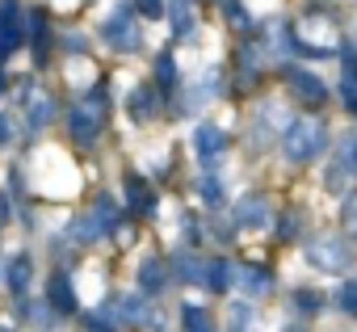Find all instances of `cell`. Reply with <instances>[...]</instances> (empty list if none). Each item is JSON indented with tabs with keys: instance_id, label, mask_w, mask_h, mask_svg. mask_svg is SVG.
Returning a JSON list of instances; mask_svg holds the SVG:
<instances>
[{
	"instance_id": "7c38bea8",
	"label": "cell",
	"mask_w": 357,
	"mask_h": 332,
	"mask_svg": "<svg viewBox=\"0 0 357 332\" xmlns=\"http://www.w3.org/2000/svg\"><path fill=\"white\" fill-rule=\"evenodd\" d=\"M26 110H30V126H34V130H43V126L51 122V114H55V101H51L47 93H30Z\"/></svg>"
},
{
	"instance_id": "277c9868",
	"label": "cell",
	"mask_w": 357,
	"mask_h": 332,
	"mask_svg": "<svg viewBox=\"0 0 357 332\" xmlns=\"http://www.w3.org/2000/svg\"><path fill=\"white\" fill-rule=\"evenodd\" d=\"M97 130H101V93H93L84 105H76V110H72V139L93 143V139H97Z\"/></svg>"
},
{
	"instance_id": "2e32d148",
	"label": "cell",
	"mask_w": 357,
	"mask_h": 332,
	"mask_svg": "<svg viewBox=\"0 0 357 332\" xmlns=\"http://www.w3.org/2000/svg\"><path fill=\"white\" fill-rule=\"evenodd\" d=\"M130 114H135L139 122H147V118L155 114V93H151V89H135V105H130Z\"/></svg>"
},
{
	"instance_id": "e0dca14e",
	"label": "cell",
	"mask_w": 357,
	"mask_h": 332,
	"mask_svg": "<svg viewBox=\"0 0 357 332\" xmlns=\"http://www.w3.org/2000/svg\"><path fill=\"white\" fill-rule=\"evenodd\" d=\"M9 286L13 290H26L30 286V257H13L9 261Z\"/></svg>"
},
{
	"instance_id": "5bb4252c",
	"label": "cell",
	"mask_w": 357,
	"mask_h": 332,
	"mask_svg": "<svg viewBox=\"0 0 357 332\" xmlns=\"http://www.w3.org/2000/svg\"><path fill=\"white\" fill-rule=\"evenodd\" d=\"M231 282H236V273H231L227 261H211V265H206V286H211V290H227Z\"/></svg>"
},
{
	"instance_id": "4316f807",
	"label": "cell",
	"mask_w": 357,
	"mask_h": 332,
	"mask_svg": "<svg viewBox=\"0 0 357 332\" xmlns=\"http://www.w3.org/2000/svg\"><path fill=\"white\" fill-rule=\"evenodd\" d=\"M202 194H206V202H211V206H219V202H223V186H219L215 177H206V181H202Z\"/></svg>"
},
{
	"instance_id": "52a82bcc",
	"label": "cell",
	"mask_w": 357,
	"mask_h": 332,
	"mask_svg": "<svg viewBox=\"0 0 357 332\" xmlns=\"http://www.w3.org/2000/svg\"><path fill=\"white\" fill-rule=\"evenodd\" d=\"M22 43H26V34H22V13H17V5H0V55L17 51Z\"/></svg>"
},
{
	"instance_id": "8992f818",
	"label": "cell",
	"mask_w": 357,
	"mask_h": 332,
	"mask_svg": "<svg viewBox=\"0 0 357 332\" xmlns=\"http://www.w3.org/2000/svg\"><path fill=\"white\" fill-rule=\"evenodd\" d=\"M105 43H109L114 51H122V55L139 51V30H135V22H130V17H109V22H105Z\"/></svg>"
},
{
	"instance_id": "8fae6325",
	"label": "cell",
	"mask_w": 357,
	"mask_h": 332,
	"mask_svg": "<svg viewBox=\"0 0 357 332\" xmlns=\"http://www.w3.org/2000/svg\"><path fill=\"white\" fill-rule=\"evenodd\" d=\"M223 143H227V135H223L219 126H202V130H198V139H194V147H198V156H202V160H215V156L223 151Z\"/></svg>"
},
{
	"instance_id": "603a6c76",
	"label": "cell",
	"mask_w": 357,
	"mask_h": 332,
	"mask_svg": "<svg viewBox=\"0 0 357 332\" xmlns=\"http://www.w3.org/2000/svg\"><path fill=\"white\" fill-rule=\"evenodd\" d=\"M340 311H344V315H357V282L340 286Z\"/></svg>"
},
{
	"instance_id": "30bf717a",
	"label": "cell",
	"mask_w": 357,
	"mask_h": 332,
	"mask_svg": "<svg viewBox=\"0 0 357 332\" xmlns=\"http://www.w3.org/2000/svg\"><path fill=\"white\" fill-rule=\"evenodd\" d=\"M236 223H240V227H269V206H265V198H244V202H236Z\"/></svg>"
},
{
	"instance_id": "4fadbf2b",
	"label": "cell",
	"mask_w": 357,
	"mask_h": 332,
	"mask_svg": "<svg viewBox=\"0 0 357 332\" xmlns=\"http://www.w3.org/2000/svg\"><path fill=\"white\" fill-rule=\"evenodd\" d=\"M164 282H168L164 265H160V261H143V269H139V286L155 294V290H164Z\"/></svg>"
},
{
	"instance_id": "9c48e42d",
	"label": "cell",
	"mask_w": 357,
	"mask_h": 332,
	"mask_svg": "<svg viewBox=\"0 0 357 332\" xmlns=\"http://www.w3.org/2000/svg\"><path fill=\"white\" fill-rule=\"evenodd\" d=\"M114 315L126 319V324H151V319H155L151 307H147L139 294H118V299H114Z\"/></svg>"
},
{
	"instance_id": "f1b7e54d",
	"label": "cell",
	"mask_w": 357,
	"mask_h": 332,
	"mask_svg": "<svg viewBox=\"0 0 357 332\" xmlns=\"http://www.w3.org/2000/svg\"><path fill=\"white\" fill-rule=\"evenodd\" d=\"M9 139V118H0V143Z\"/></svg>"
},
{
	"instance_id": "484cf974",
	"label": "cell",
	"mask_w": 357,
	"mask_h": 332,
	"mask_svg": "<svg viewBox=\"0 0 357 332\" xmlns=\"http://www.w3.org/2000/svg\"><path fill=\"white\" fill-rule=\"evenodd\" d=\"M155 72H160V80H164V84H172V80H176V63H172V55H160Z\"/></svg>"
},
{
	"instance_id": "ffe728a7",
	"label": "cell",
	"mask_w": 357,
	"mask_h": 332,
	"mask_svg": "<svg viewBox=\"0 0 357 332\" xmlns=\"http://www.w3.org/2000/svg\"><path fill=\"white\" fill-rule=\"evenodd\" d=\"M202 269H206V265H202L198 257H190V252H185V257H176V273H181L185 282H206Z\"/></svg>"
},
{
	"instance_id": "6da1fadb",
	"label": "cell",
	"mask_w": 357,
	"mask_h": 332,
	"mask_svg": "<svg viewBox=\"0 0 357 332\" xmlns=\"http://www.w3.org/2000/svg\"><path fill=\"white\" fill-rule=\"evenodd\" d=\"M282 147H286V160L307 164V160H315L319 147H324V126H319L315 118H294V122L286 126V135H282Z\"/></svg>"
},
{
	"instance_id": "7402d4cb",
	"label": "cell",
	"mask_w": 357,
	"mask_h": 332,
	"mask_svg": "<svg viewBox=\"0 0 357 332\" xmlns=\"http://www.w3.org/2000/svg\"><path fill=\"white\" fill-rule=\"evenodd\" d=\"M51 299H55V307H59V311H68V307L76 303V299H72V286H68V278H63V273L51 282Z\"/></svg>"
},
{
	"instance_id": "3957f363",
	"label": "cell",
	"mask_w": 357,
	"mask_h": 332,
	"mask_svg": "<svg viewBox=\"0 0 357 332\" xmlns=\"http://www.w3.org/2000/svg\"><path fill=\"white\" fill-rule=\"evenodd\" d=\"M286 89H290L294 101H303V105H324V101H328L324 80H319L315 72H307V68H290V72H286Z\"/></svg>"
},
{
	"instance_id": "d4e9b609",
	"label": "cell",
	"mask_w": 357,
	"mask_h": 332,
	"mask_svg": "<svg viewBox=\"0 0 357 332\" xmlns=\"http://www.w3.org/2000/svg\"><path fill=\"white\" fill-rule=\"evenodd\" d=\"M135 9L143 17H164V0H135Z\"/></svg>"
},
{
	"instance_id": "9a60e30c",
	"label": "cell",
	"mask_w": 357,
	"mask_h": 332,
	"mask_svg": "<svg viewBox=\"0 0 357 332\" xmlns=\"http://www.w3.org/2000/svg\"><path fill=\"white\" fill-rule=\"evenodd\" d=\"M336 151H340V169L357 173V130H344L340 143H336Z\"/></svg>"
},
{
	"instance_id": "f546056e",
	"label": "cell",
	"mask_w": 357,
	"mask_h": 332,
	"mask_svg": "<svg viewBox=\"0 0 357 332\" xmlns=\"http://www.w3.org/2000/svg\"><path fill=\"white\" fill-rule=\"evenodd\" d=\"M0 332H9V328H0Z\"/></svg>"
},
{
	"instance_id": "ac0fdd59",
	"label": "cell",
	"mask_w": 357,
	"mask_h": 332,
	"mask_svg": "<svg viewBox=\"0 0 357 332\" xmlns=\"http://www.w3.org/2000/svg\"><path fill=\"white\" fill-rule=\"evenodd\" d=\"M257 324V307L252 303H236L231 307V332H248Z\"/></svg>"
},
{
	"instance_id": "7a4b0ae2",
	"label": "cell",
	"mask_w": 357,
	"mask_h": 332,
	"mask_svg": "<svg viewBox=\"0 0 357 332\" xmlns=\"http://www.w3.org/2000/svg\"><path fill=\"white\" fill-rule=\"evenodd\" d=\"M307 261H311L315 269H324V273H340V269H349L353 248H349L340 236H315V240L307 244Z\"/></svg>"
},
{
	"instance_id": "ba28073f",
	"label": "cell",
	"mask_w": 357,
	"mask_h": 332,
	"mask_svg": "<svg viewBox=\"0 0 357 332\" xmlns=\"http://www.w3.org/2000/svg\"><path fill=\"white\" fill-rule=\"evenodd\" d=\"M236 282H240V290H244L248 299H265V294L273 290V278H269L261 265H240V269H236Z\"/></svg>"
},
{
	"instance_id": "83f0119b",
	"label": "cell",
	"mask_w": 357,
	"mask_h": 332,
	"mask_svg": "<svg viewBox=\"0 0 357 332\" xmlns=\"http://www.w3.org/2000/svg\"><path fill=\"white\" fill-rule=\"evenodd\" d=\"M298 303H303V311H315V307H319V299H315V294H307V290L298 294Z\"/></svg>"
},
{
	"instance_id": "44dd1931",
	"label": "cell",
	"mask_w": 357,
	"mask_h": 332,
	"mask_svg": "<svg viewBox=\"0 0 357 332\" xmlns=\"http://www.w3.org/2000/svg\"><path fill=\"white\" fill-rule=\"evenodd\" d=\"M126 194L135 198V206H139V211H151V206H155V198L143 190V181H139V177H126Z\"/></svg>"
},
{
	"instance_id": "cb8c5ba5",
	"label": "cell",
	"mask_w": 357,
	"mask_h": 332,
	"mask_svg": "<svg viewBox=\"0 0 357 332\" xmlns=\"http://www.w3.org/2000/svg\"><path fill=\"white\" fill-rule=\"evenodd\" d=\"M344 227H349V236L357 240V194L344 198Z\"/></svg>"
},
{
	"instance_id": "d6986e66",
	"label": "cell",
	"mask_w": 357,
	"mask_h": 332,
	"mask_svg": "<svg viewBox=\"0 0 357 332\" xmlns=\"http://www.w3.org/2000/svg\"><path fill=\"white\" fill-rule=\"evenodd\" d=\"M181 319H185V328H190V332H215V328H211V315H206L202 307H194V303H185Z\"/></svg>"
},
{
	"instance_id": "5b68a950",
	"label": "cell",
	"mask_w": 357,
	"mask_h": 332,
	"mask_svg": "<svg viewBox=\"0 0 357 332\" xmlns=\"http://www.w3.org/2000/svg\"><path fill=\"white\" fill-rule=\"evenodd\" d=\"M109 227H114V202H109V198H101V202L93 206V215L76 223V244H89V240H97V236H101V232H109Z\"/></svg>"
}]
</instances>
